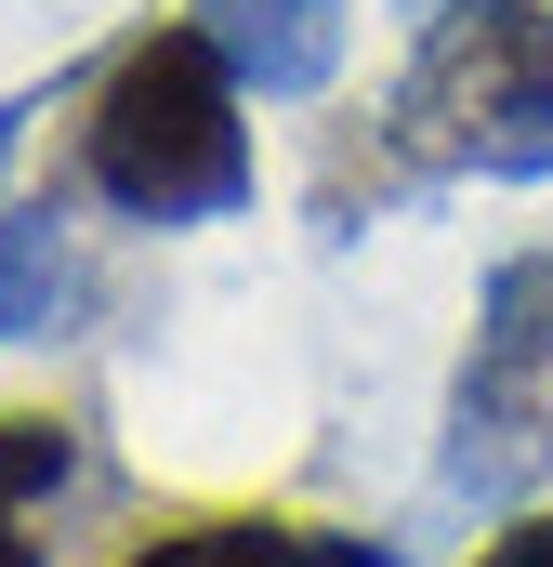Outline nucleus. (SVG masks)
<instances>
[{
  "label": "nucleus",
  "mask_w": 553,
  "mask_h": 567,
  "mask_svg": "<svg viewBox=\"0 0 553 567\" xmlns=\"http://www.w3.org/2000/svg\"><path fill=\"white\" fill-rule=\"evenodd\" d=\"M80 475V423L66 410H0V502L27 515V502H53Z\"/></svg>",
  "instance_id": "7"
},
{
  "label": "nucleus",
  "mask_w": 553,
  "mask_h": 567,
  "mask_svg": "<svg viewBox=\"0 0 553 567\" xmlns=\"http://www.w3.org/2000/svg\"><path fill=\"white\" fill-rule=\"evenodd\" d=\"M119 567H396L369 528H316V515H171Z\"/></svg>",
  "instance_id": "5"
},
{
  "label": "nucleus",
  "mask_w": 553,
  "mask_h": 567,
  "mask_svg": "<svg viewBox=\"0 0 553 567\" xmlns=\"http://www.w3.org/2000/svg\"><path fill=\"white\" fill-rule=\"evenodd\" d=\"M251 80L225 66V40L185 13V27H133L93 93H80V185L119 212V225H225L251 212Z\"/></svg>",
  "instance_id": "2"
},
{
  "label": "nucleus",
  "mask_w": 553,
  "mask_h": 567,
  "mask_svg": "<svg viewBox=\"0 0 553 567\" xmlns=\"http://www.w3.org/2000/svg\"><path fill=\"white\" fill-rule=\"evenodd\" d=\"M474 567H553V515H514V528H501Z\"/></svg>",
  "instance_id": "8"
},
{
  "label": "nucleus",
  "mask_w": 553,
  "mask_h": 567,
  "mask_svg": "<svg viewBox=\"0 0 553 567\" xmlns=\"http://www.w3.org/2000/svg\"><path fill=\"white\" fill-rule=\"evenodd\" d=\"M66 238H53V212H0V343H40L53 317H66Z\"/></svg>",
  "instance_id": "6"
},
{
  "label": "nucleus",
  "mask_w": 553,
  "mask_h": 567,
  "mask_svg": "<svg viewBox=\"0 0 553 567\" xmlns=\"http://www.w3.org/2000/svg\"><path fill=\"white\" fill-rule=\"evenodd\" d=\"M0 567H40V542H27V515L0 502Z\"/></svg>",
  "instance_id": "9"
},
{
  "label": "nucleus",
  "mask_w": 553,
  "mask_h": 567,
  "mask_svg": "<svg viewBox=\"0 0 553 567\" xmlns=\"http://www.w3.org/2000/svg\"><path fill=\"white\" fill-rule=\"evenodd\" d=\"M356 172H369V198L435 185V172H488V185L553 172V0H435L409 80L383 93V120L330 145L316 225L356 198Z\"/></svg>",
  "instance_id": "1"
},
{
  "label": "nucleus",
  "mask_w": 553,
  "mask_h": 567,
  "mask_svg": "<svg viewBox=\"0 0 553 567\" xmlns=\"http://www.w3.org/2000/svg\"><path fill=\"white\" fill-rule=\"evenodd\" d=\"M198 27L225 40V66H238L264 106H316V93L343 80L356 0H198Z\"/></svg>",
  "instance_id": "4"
},
{
  "label": "nucleus",
  "mask_w": 553,
  "mask_h": 567,
  "mask_svg": "<svg viewBox=\"0 0 553 567\" xmlns=\"http://www.w3.org/2000/svg\"><path fill=\"white\" fill-rule=\"evenodd\" d=\"M435 475L461 502H528L553 475V251H501L474 290L461 370H448V435Z\"/></svg>",
  "instance_id": "3"
}]
</instances>
